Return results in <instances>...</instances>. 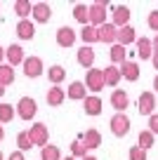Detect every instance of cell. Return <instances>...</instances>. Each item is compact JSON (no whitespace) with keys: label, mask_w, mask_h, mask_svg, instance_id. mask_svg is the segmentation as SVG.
Returning <instances> with one entry per match:
<instances>
[{"label":"cell","mask_w":158,"mask_h":160,"mask_svg":"<svg viewBox=\"0 0 158 160\" xmlns=\"http://www.w3.org/2000/svg\"><path fill=\"white\" fill-rule=\"evenodd\" d=\"M26 134H29L31 144H33V146H40V148H43V146H47V141H50V132H47V125H45V122H35V125L31 127Z\"/></svg>","instance_id":"obj_1"},{"label":"cell","mask_w":158,"mask_h":160,"mask_svg":"<svg viewBox=\"0 0 158 160\" xmlns=\"http://www.w3.org/2000/svg\"><path fill=\"white\" fill-rule=\"evenodd\" d=\"M14 113L19 115L21 120H31L35 113H38V104H35V99H31V97H21Z\"/></svg>","instance_id":"obj_2"},{"label":"cell","mask_w":158,"mask_h":160,"mask_svg":"<svg viewBox=\"0 0 158 160\" xmlns=\"http://www.w3.org/2000/svg\"><path fill=\"white\" fill-rule=\"evenodd\" d=\"M87 17H90V26L99 28V26L106 24V5L104 2H94L87 7Z\"/></svg>","instance_id":"obj_3"},{"label":"cell","mask_w":158,"mask_h":160,"mask_svg":"<svg viewBox=\"0 0 158 160\" xmlns=\"http://www.w3.org/2000/svg\"><path fill=\"white\" fill-rule=\"evenodd\" d=\"M85 90H92V92H99V90H104V75H102V68H90V71H85Z\"/></svg>","instance_id":"obj_4"},{"label":"cell","mask_w":158,"mask_h":160,"mask_svg":"<svg viewBox=\"0 0 158 160\" xmlns=\"http://www.w3.org/2000/svg\"><path fill=\"white\" fill-rule=\"evenodd\" d=\"M111 132H113L116 137H125L130 132V118L125 113H116L113 118H111Z\"/></svg>","instance_id":"obj_5"},{"label":"cell","mask_w":158,"mask_h":160,"mask_svg":"<svg viewBox=\"0 0 158 160\" xmlns=\"http://www.w3.org/2000/svg\"><path fill=\"white\" fill-rule=\"evenodd\" d=\"M116 35H118V28H116L111 21H106L104 26H99V28H97V38H99V42L116 45Z\"/></svg>","instance_id":"obj_6"},{"label":"cell","mask_w":158,"mask_h":160,"mask_svg":"<svg viewBox=\"0 0 158 160\" xmlns=\"http://www.w3.org/2000/svg\"><path fill=\"white\" fill-rule=\"evenodd\" d=\"M21 66H24L26 78H38V75L43 73V59H40V57H26Z\"/></svg>","instance_id":"obj_7"},{"label":"cell","mask_w":158,"mask_h":160,"mask_svg":"<svg viewBox=\"0 0 158 160\" xmlns=\"http://www.w3.org/2000/svg\"><path fill=\"white\" fill-rule=\"evenodd\" d=\"M153 108H156V97H153V92H142V94H139V101H137V111L142 115H151Z\"/></svg>","instance_id":"obj_8"},{"label":"cell","mask_w":158,"mask_h":160,"mask_svg":"<svg viewBox=\"0 0 158 160\" xmlns=\"http://www.w3.org/2000/svg\"><path fill=\"white\" fill-rule=\"evenodd\" d=\"M128 21H130V10L125 5H116L113 10H111V24H113L116 28L128 26Z\"/></svg>","instance_id":"obj_9"},{"label":"cell","mask_w":158,"mask_h":160,"mask_svg":"<svg viewBox=\"0 0 158 160\" xmlns=\"http://www.w3.org/2000/svg\"><path fill=\"white\" fill-rule=\"evenodd\" d=\"M31 17H33V21H38V24H45V21H50V17H52V7H50L47 2H35V5L31 7Z\"/></svg>","instance_id":"obj_10"},{"label":"cell","mask_w":158,"mask_h":160,"mask_svg":"<svg viewBox=\"0 0 158 160\" xmlns=\"http://www.w3.org/2000/svg\"><path fill=\"white\" fill-rule=\"evenodd\" d=\"M134 40H137V31H134L130 24L123 26V28H118V35H116V45L128 47V45H132Z\"/></svg>","instance_id":"obj_11"},{"label":"cell","mask_w":158,"mask_h":160,"mask_svg":"<svg viewBox=\"0 0 158 160\" xmlns=\"http://www.w3.org/2000/svg\"><path fill=\"white\" fill-rule=\"evenodd\" d=\"M118 71H120V78L130 80V82H134V80L139 78V66L134 64V61H130V59H125L123 64L118 66Z\"/></svg>","instance_id":"obj_12"},{"label":"cell","mask_w":158,"mask_h":160,"mask_svg":"<svg viewBox=\"0 0 158 160\" xmlns=\"http://www.w3.org/2000/svg\"><path fill=\"white\" fill-rule=\"evenodd\" d=\"M111 106L118 113H125V108L130 106V97L125 94V90H113L111 92Z\"/></svg>","instance_id":"obj_13"},{"label":"cell","mask_w":158,"mask_h":160,"mask_svg":"<svg viewBox=\"0 0 158 160\" xmlns=\"http://www.w3.org/2000/svg\"><path fill=\"white\" fill-rule=\"evenodd\" d=\"M5 59L10 61L12 68H14V66H19V64H24L26 54H24V50H21V45H10V47L5 50Z\"/></svg>","instance_id":"obj_14"},{"label":"cell","mask_w":158,"mask_h":160,"mask_svg":"<svg viewBox=\"0 0 158 160\" xmlns=\"http://www.w3.org/2000/svg\"><path fill=\"white\" fill-rule=\"evenodd\" d=\"M76 42V31L71 28V26H61L59 31H57V45L59 47H71Z\"/></svg>","instance_id":"obj_15"},{"label":"cell","mask_w":158,"mask_h":160,"mask_svg":"<svg viewBox=\"0 0 158 160\" xmlns=\"http://www.w3.org/2000/svg\"><path fill=\"white\" fill-rule=\"evenodd\" d=\"M94 57H97V54H94L92 47H90V45H83V47L78 50V64L83 66L85 71H90V68H92V64H94Z\"/></svg>","instance_id":"obj_16"},{"label":"cell","mask_w":158,"mask_h":160,"mask_svg":"<svg viewBox=\"0 0 158 160\" xmlns=\"http://www.w3.org/2000/svg\"><path fill=\"white\" fill-rule=\"evenodd\" d=\"M102 75H104V87L109 85V87H116L120 82V71H118V66H106V68H102Z\"/></svg>","instance_id":"obj_17"},{"label":"cell","mask_w":158,"mask_h":160,"mask_svg":"<svg viewBox=\"0 0 158 160\" xmlns=\"http://www.w3.org/2000/svg\"><path fill=\"white\" fill-rule=\"evenodd\" d=\"M17 35H19L21 40H33L35 35V26L31 19H19V24H17Z\"/></svg>","instance_id":"obj_18"},{"label":"cell","mask_w":158,"mask_h":160,"mask_svg":"<svg viewBox=\"0 0 158 160\" xmlns=\"http://www.w3.org/2000/svg\"><path fill=\"white\" fill-rule=\"evenodd\" d=\"M83 108H85L87 115H99V113H102V99H99L97 94L85 97V99H83Z\"/></svg>","instance_id":"obj_19"},{"label":"cell","mask_w":158,"mask_h":160,"mask_svg":"<svg viewBox=\"0 0 158 160\" xmlns=\"http://www.w3.org/2000/svg\"><path fill=\"white\" fill-rule=\"evenodd\" d=\"M80 141H83L85 148H99L102 146V134H99V130H87L85 134H80Z\"/></svg>","instance_id":"obj_20"},{"label":"cell","mask_w":158,"mask_h":160,"mask_svg":"<svg viewBox=\"0 0 158 160\" xmlns=\"http://www.w3.org/2000/svg\"><path fill=\"white\" fill-rule=\"evenodd\" d=\"M134 45H137V57H139V59H151V57H153L151 40H149V38H137V40H134Z\"/></svg>","instance_id":"obj_21"},{"label":"cell","mask_w":158,"mask_h":160,"mask_svg":"<svg viewBox=\"0 0 158 160\" xmlns=\"http://www.w3.org/2000/svg\"><path fill=\"white\" fill-rule=\"evenodd\" d=\"M64 99H66V90H61V87H52L47 92V104L50 106H61Z\"/></svg>","instance_id":"obj_22"},{"label":"cell","mask_w":158,"mask_h":160,"mask_svg":"<svg viewBox=\"0 0 158 160\" xmlns=\"http://www.w3.org/2000/svg\"><path fill=\"white\" fill-rule=\"evenodd\" d=\"M47 78H50V82L55 87H59V82L66 78V71H64V66H50V71H47Z\"/></svg>","instance_id":"obj_23"},{"label":"cell","mask_w":158,"mask_h":160,"mask_svg":"<svg viewBox=\"0 0 158 160\" xmlns=\"http://www.w3.org/2000/svg\"><path fill=\"white\" fill-rule=\"evenodd\" d=\"M14 82V71H12L10 64H0V87L12 85Z\"/></svg>","instance_id":"obj_24"},{"label":"cell","mask_w":158,"mask_h":160,"mask_svg":"<svg viewBox=\"0 0 158 160\" xmlns=\"http://www.w3.org/2000/svg\"><path fill=\"white\" fill-rule=\"evenodd\" d=\"M85 97H87V90H85V85L80 80L69 85V99H85Z\"/></svg>","instance_id":"obj_25"},{"label":"cell","mask_w":158,"mask_h":160,"mask_svg":"<svg viewBox=\"0 0 158 160\" xmlns=\"http://www.w3.org/2000/svg\"><path fill=\"white\" fill-rule=\"evenodd\" d=\"M80 38H83V42L85 45H90L92 47V42H99V38H97V28L94 26H83V31H80Z\"/></svg>","instance_id":"obj_26"},{"label":"cell","mask_w":158,"mask_h":160,"mask_svg":"<svg viewBox=\"0 0 158 160\" xmlns=\"http://www.w3.org/2000/svg\"><path fill=\"white\" fill-rule=\"evenodd\" d=\"M40 160H61V153H59V146H43L40 148Z\"/></svg>","instance_id":"obj_27"},{"label":"cell","mask_w":158,"mask_h":160,"mask_svg":"<svg viewBox=\"0 0 158 160\" xmlns=\"http://www.w3.org/2000/svg\"><path fill=\"white\" fill-rule=\"evenodd\" d=\"M109 57H111V61H113V66H120L125 61V47L123 45H111Z\"/></svg>","instance_id":"obj_28"},{"label":"cell","mask_w":158,"mask_h":160,"mask_svg":"<svg viewBox=\"0 0 158 160\" xmlns=\"http://www.w3.org/2000/svg\"><path fill=\"white\" fill-rule=\"evenodd\" d=\"M73 17H76V21H80L83 26H87V24H90V17H87V5L78 2V5L73 7Z\"/></svg>","instance_id":"obj_29"},{"label":"cell","mask_w":158,"mask_h":160,"mask_svg":"<svg viewBox=\"0 0 158 160\" xmlns=\"http://www.w3.org/2000/svg\"><path fill=\"white\" fill-rule=\"evenodd\" d=\"M153 141H156V137H153L149 130H142V132H139V144H137V146H139L142 151H149V148L153 146Z\"/></svg>","instance_id":"obj_30"},{"label":"cell","mask_w":158,"mask_h":160,"mask_svg":"<svg viewBox=\"0 0 158 160\" xmlns=\"http://www.w3.org/2000/svg\"><path fill=\"white\" fill-rule=\"evenodd\" d=\"M14 108H12V104H0V125H5V122H12V118H14Z\"/></svg>","instance_id":"obj_31"},{"label":"cell","mask_w":158,"mask_h":160,"mask_svg":"<svg viewBox=\"0 0 158 160\" xmlns=\"http://www.w3.org/2000/svg\"><path fill=\"white\" fill-rule=\"evenodd\" d=\"M14 14H19L21 19H29V14H31V2H29V0H17V2H14Z\"/></svg>","instance_id":"obj_32"},{"label":"cell","mask_w":158,"mask_h":160,"mask_svg":"<svg viewBox=\"0 0 158 160\" xmlns=\"http://www.w3.org/2000/svg\"><path fill=\"white\" fill-rule=\"evenodd\" d=\"M87 155V148L83 146V141H80V137L71 144V158H76V160H80V158H85Z\"/></svg>","instance_id":"obj_33"},{"label":"cell","mask_w":158,"mask_h":160,"mask_svg":"<svg viewBox=\"0 0 158 160\" xmlns=\"http://www.w3.org/2000/svg\"><path fill=\"white\" fill-rule=\"evenodd\" d=\"M17 146H19V151L21 153H24V151H31V139H29V134H26V132H19V134H17Z\"/></svg>","instance_id":"obj_34"},{"label":"cell","mask_w":158,"mask_h":160,"mask_svg":"<svg viewBox=\"0 0 158 160\" xmlns=\"http://www.w3.org/2000/svg\"><path fill=\"white\" fill-rule=\"evenodd\" d=\"M130 160H146V151H142L139 146L130 148Z\"/></svg>","instance_id":"obj_35"},{"label":"cell","mask_w":158,"mask_h":160,"mask_svg":"<svg viewBox=\"0 0 158 160\" xmlns=\"http://www.w3.org/2000/svg\"><path fill=\"white\" fill-rule=\"evenodd\" d=\"M149 132H151L153 137L158 134V113H151V115H149Z\"/></svg>","instance_id":"obj_36"},{"label":"cell","mask_w":158,"mask_h":160,"mask_svg":"<svg viewBox=\"0 0 158 160\" xmlns=\"http://www.w3.org/2000/svg\"><path fill=\"white\" fill-rule=\"evenodd\" d=\"M146 24H149V28H151V31H156V33H158V10H153L151 14H149Z\"/></svg>","instance_id":"obj_37"},{"label":"cell","mask_w":158,"mask_h":160,"mask_svg":"<svg viewBox=\"0 0 158 160\" xmlns=\"http://www.w3.org/2000/svg\"><path fill=\"white\" fill-rule=\"evenodd\" d=\"M7 160H26V158H24V153H21V151H12Z\"/></svg>","instance_id":"obj_38"},{"label":"cell","mask_w":158,"mask_h":160,"mask_svg":"<svg viewBox=\"0 0 158 160\" xmlns=\"http://www.w3.org/2000/svg\"><path fill=\"white\" fill-rule=\"evenodd\" d=\"M151 61H153V68L158 71V52H153V57H151Z\"/></svg>","instance_id":"obj_39"},{"label":"cell","mask_w":158,"mask_h":160,"mask_svg":"<svg viewBox=\"0 0 158 160\" xmlns=\"http://www.w3.org/2000/svg\"><path fill=\"white\" fill-rule=\"evenodd\" d=\"M151 50H153V52H158V35L151 40Z\"/></svg>","instance_id":"obj_40"},{"label":"cell","mask_w":158,"mask_h":160,"mask_svg":"<svg viewBox=\"0 0 158 160\" xmlns=\"http://www.w3.org/2000/svg\"><path fill=\"white\" fill-rule=\"evenodd\" d=\"M3 59H5V47H0V64H3Z\"/></svg>","instance_id":"obj_41"},{"label":"cell","mask_w":158,"mask_h":160,"mask_svg":"<svg viewBox=\"0 0 158 160\" xmlns=\"http://www.w3.org/2000/svg\"><path fill=\"white\" fill-rule=\"evenodd\" d=\"M153 90L158 92V75H156V78H153Z\"/></svg>","instance_id":"obj_42"},{"label":"cell","mask_w":158,"mask_h":160,"mask_svg":"<svg viewBox=\"0 0 158 160\" xmlns=\"http://www.w3.org/2000/svg\"><path fill=\"white\" fill-rule=\"evenodd\" d=\"M80 160H97L94 155H85V158H80Z\"/></svg>","instance_id":"obj_43"},{"label":"cell","mask_w":158,"mask_h":160,"mask_svg":"<svg viewBox=\"0 0 158 160\" xmlns=\"http://www.w3.org/2000/svg\"><path fill=\"white\" fill-rule=\"evenodd\" d=\"M3 137H5V130H3V125H0V141H3Z\"/></svg>","instance_id":"obj_44"},{"label":"cell","mask_w":158,"mask_h":160,"mask_svg":"<svg viewBox=\"0 0 158 160\" xmlns=\"http://www.w3.org/2000/svg\"><path fill=\"white\" fill-rule=\"evenodd\" d=\"M3 94H5V87H0V97H3Z\"/></svg>","instance_id":"obj_45"},{"label":"cell","mask_w":158,"mask_h":160,"mask_svg":"<svg viewBox=\"0 0 158 160\" xmlns=\"http://www.w3.org/2000/svg\"><path fill=\"white\" fill-rule=\"evenodd\" d=\"M61 160H76V158H71V155H69V158H61Z\"/></svg>","instance_id":"obj_46"},{"label":"cell","mask_w":158,"mask_h":160,"mask_svg":"<svg viewBox=\"0 0 158 160\" xmlns=\"http://www.w3.org/2000/svg\"><path fill=\"white\" fill-rule=\"evenodd\" d=\"M0 160H3V151H0Z\"/></svg>","instance_id":"obj_47"}]
</instances>
